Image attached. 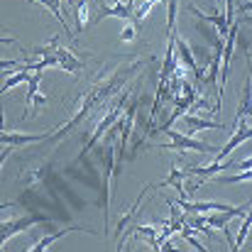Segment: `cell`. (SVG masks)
Listing matches in <instances>:
<instances>
[{"label":"cell","mask_w":252,"mask_h":252,"mask_svg":"<svg viewBox=\"0 0 252 252\" xmlns=\"http://www.w3.org/2000/svg\"><path fill=\"white\" fill-rule=\"evenodd\" d=\"M184 123L189 125V132H201V130H223L220 123L216 120H206L198 115H184Z\"/></svg>","instance_id":"5bb4252c"},{"label":"cell","mask_w":252,"mask_h":252,"mask_svg":"<svg viewBox=\"0 0 252 252\" xmlns=\"http://www.w3.org/2000/svg\"><path fill=\"white\" fill-rule=\"evenodd\" d=\"M30 52H34V54H57L62 69H64V71H71V74H79V71L84 69V62H81L71 49L59 47V37H54V39L49 42V47H32Z\"/></svg>","instance_id":"3957f363"},{"label":"cell","mask_w":252,"mask_h":252,"mask_svg":"<svg viewBox=\"0 0 252 252\" xmlns=\"http://www.w3.org/2000/svg\"><path fill=\"white\" fill-rule=\"evenodd\" d=\"M135 37H137V22L130 20V22L125 25V30L120 32V39H123V42H132Z\"/></svg>","instance_id":"603a6c76"},{"label":"cell","mask_w":252,"mask_h":252,"mask_svg":"<svg viewBox=\"0 0 252 252\" xmlns=\"http://www.w3.org/2000/svg\"><path fill=\"white\" fill-rule=\"evenodd\" d=\"M189 12H193L201 22H211V25H216V32H218V37H220V39H225V37H228V30H230V25H233V22L228 20V15H225V12H220V7H218L213 15H203L196 5H189Z\"/></svg>","instance_id":"ba28073f"},{"label":"cell","mask_w":252,"mask_h":252,"mask_svg":"<svg viewBox=\"0 0 252 252\" xmlns=\"http://www.w3.org/2000/svg\"><path fill=\"white\" fill-rule=\"evenodd\" d=\"M238 12H240V15H250L252 12V0L250 2H240V5H238Z\"/></svg>","instance_id":"cb8c5ba5"},{"label":"cell","mask_w":252,"mask_h":252,"mask_svg":"<svg viewBox=\"0 0 252 252\" xmlns=\"http://www.w3.org/2000/svg\"><path fill=\"white\" fill-rule=\"evenodd\" d=\"M39 5H44V7H49V12L59 20V25L64 27V30H69L66 27V20H64V15H62V5H59V0H37Z\"/></svg>","instance_id":"7402d4cb"},{"label":"cell","mask_w":252,"mask_h":252,"mask_svg":"<svg viewBox=\"0 0 252 252\" xmlns=\"http://www.w3.org/2000/svg\"><path fill=\"white\" fill-rule=\"evenodd\" d=\"M135 233L142 235V238H147L150 245H152V250H155L157 238H159V225H135Z\"/></svg>","instance_id":"d6986e66"},{"label":"cell","mask_w":252,"mask_h":252,"mask_svg":"<svg viewBox=\"0 0 252 252\" xmlns=\"http://www.w3.org/2000/svg\"><path fill=\"white\" fill-rule=\"evenodd\" d=\"M169 135V142L167 147L169 150H181V152H186V150H191V152H201V155H216L218 152V147H211V145H206V142H198V140H193L191 135H184V132H176L174 127H169L164 130Z\"/></svg>","instance_id":"277c9868"},{"label":"cell","mask_w":252,"mask_h":252,"mask_svg":"<svg viewBox=\"0 0 252 252\" xmlns=\"http://www.w3.org/2000/svg\"><path fill=\"white\" fill-rule=\"evenodd\" d=\"M176 57H179V62L196 76V81H206V71L198 66V62H196V57H193V49H191L189 42L181 39V37H176Z\"/></svg>","instance_id":"8992f818"},{"label":"cell","mask_w":252,"mask_h":252,"mask_svg":"<svg viewBox=\"0 0 252 252\" xmlns=\"http://www.w3.org/2000/svg\"><path fill=\"white\" fill-rule=\"evenodd\" d=\"M25 81H30V69H27V64L22 66V71H17V74H12L10 79H5V84H2V93H7L10 88L25 84Z\"/></svg>","instance_id":"ac0fdd59"},{"label":"cell","mask_w":252,"mask_h":252,"mask_svg":"<svg viewBox=\"0 0 252 252\" xmlns=\"http://www.w3.org/2000/svg\"><path fill=\"white\" fill-rule=\"evenodd\" d=\"M220 2H223V0H213V7H220Z\"/></svg>","instance_id":"484cf974"},{"label":"cell","mask_w":252,"mask_h":252,"mask_svg":"<svg viewBox=\"0 0 252 252\" xmlns=\"http://www.w3.org/2000/svg\"><path fill=\"white\" fill-rule=\"evenodd\" d=\"M2 145H5V152H2V162H5V157H7V152L10 150H15V147H25V145H37V142H47L49 140V135L47 132H42V135H22V132H2Z\"/></svg>","instance_id":"52a82bcc"},{"label":"cell","mask_w":252,"mask_h":252,"mask_svg":"<svg viewBox=\"0 0 252 252\" xmlns=\"http://www.w3.org/2000/svg\"><path fill=\"white\" fill-rule=\"evenodd\" d=\"M150 189H152V186H145V189L140 191V196L135 198V203L130 206V211H127V213H123V218H120V220H118V225H115V235H120V233L125 230V225H130V220L137 216V211H140V203H142V198H145V193H147Z\"/></svg>","instance_id":"9a60e30c"},{"label":"cell","mask_w":252,"mask_h":252,"mask_svg":"<svg viewBox=\"0 0 252 252\" xmlns=\"http://www.w3.org/2000/svg\"><path fill=\"white\" fill-rule=\"evenodd\" d=\"M243 17V22H248V25H252V15H240Z\"/></svg>","instance_id":"d4e9b609"},{"label":"cell","mask_w":252,"mask_h":252,"mask_svg":"<svg viewBox=\"0 0 252 252\" xmlns=\"http://www.w3.org/2000/svg\"><path fill=\"white\" fill-rule=\"evenodd\" d=\"M245 118H252V74L243 86V98H240V105H238V113H235V125Z\"/></svg>","instance_id":"4fadbf2b"},{"label":"cell","mask_w":252,"mask_h":252,"mask_svg":"<svg viewBox=\"0 0 252 252\" xmlns=\"http://www.w3.org/2000/svg\"><path fill=\"white\" fill-rule=\"evenodd\" d=\"M142 66H145L142 59H127V62H120L115 69L108 71V76H100L95 84L88 86L84 93L79 95V100L71 105V118H69L64 125H57L59 130L49 132V142H59V140L66 137L74 127H79L95 108H100L108 98H113L120 88H125V84H127L132 76H137Z\"/></svg>","instance_id":"6da1fadb"},{"label":"cell","mask_w":252,"mask_h":252,"mask_svg":"<svg viewBox=\"0 0 252 252\" xmlns=\"http://www.w3.org/2000/svg\"><path fill=\"white\" fill-rule=\"evenodd\" d=\"M240 181H252V169H240V174L218 176V179H216V184H240Z\"/></svg>","instance_id":"44dd1931"},{"label":"cell","mask_w":252,"mask_h":252,"mask_svg":"<svg viewBox=\"0 0 252 252\" xmlns=\"http://www.w3.org/2000/svg\"><path fill=\"white\" fill-rule=\"evenodd\" d=\"M37 223H52V220H49L47 216L32 213V216H25V218H17V220H7V223H2V230H0V243H7L12 235H17V233H22V230H27V228L37 225Z\"/></svg>","instance_id":"5b68a950"},{"label":"cell","mask_w":252,"mask_h":252,"mask_svg":"<svg viewBox=\"0 0 252 252\" xmlns=\"http://www.w3.org/2000/svg\"><path fill=\"white\" fill-rule=\"evenodd\" d=\"M39 81H42V71H34L27 81V98H25V105L27 108H42L47 105V95L39 93Z\"/></svg>","instance_id":"7c38bea8"},{"label":"cell","mask_w":252,"mask_h":252,"mask_svg":"<svg viewBox=\"0 0 252 252\" xmlns=\"http://www.w3.org/2000/svg\"><path fill=\"white\" fill-rule=\"evenodd\" d=\"M248 140H252V127H248V125H238L235 127V132H233V137L225 142V147H220L213 157H216V162H225L228 159V155L235 150V147H240L243 142H248Z\"/></svg>","instance_id":"9c48e42d"},{"label":"cell","mask_w":252,"mask_h":252,"mask_svg":"<svg viewBox=\"0 0 252 252\" xmlns=\"http://www.w3.org/2000/svg\"><path fill=\"white\" fill-rule=\"evenodd\" d=\"M84 230H88L86 225H69V228H64V230H57V233H52V235H44V238H39L30 250L32 252H44L47 248H52V243H57V240H62L64 235H69V233H84ZM88 233H93V230H88ZM95 235V233H93Z\"/></svg>","instance_id":"8fae6325"},{"label":"cell","mask_w":252,"mask_h":252,"mask_svg":"<svg viewBox=\"0 0 252 252\" xmlns=\"http://www.w3.org/2000/svg\"><path fill=\"white\" fill-rule=\"evenodd\" d=\"M49 162H42L39 167H27L22 169V174H20V184L27 189V193L34 189V186H39V184H44L47 181V174H49Z\"/></svg>","instance_id":"30bf717a"},{"label":"cell","mask_w":252,"mask_h":252,"mask_svg":"<svg viewBox=\"0 0 252 252\" xmlns=\"http://www.w3.org/2000/svg\"><path fill=\"white\" fill-rule=\"evenodd\" d=\"M74 15H76V32H81L88 22V0H76L74 2Z\"/></svg>","instance_id":"e0dca14e"},{"label":"cell","mask_w":252,"mask_h":252,"mask_svg":"<svg viewBox=\"0 0 252 252\" xmlns=\"http://www.w3.org/2000/svg\"><path fill=\"white\" fill-rule=\"evenodd\" d=\"M176 15H179V0H167V39L176 37Z\"/></svg>","instance_id":"2e32d148"},{"label":"cell","mask_w":252,"mask_h":252,"mask_svg":"<svg viewBox=\"0 0 252 252\" xmlns=\"http://www.w3.org/2000/svg\"><path fill=\"white\" fill-rule=\"evenodd\" d=\"M252 228V203H250V211H248V216H245V220H243V225H240V233H238V238H235V252L243 248V243L248 240V233H250Z\"/></svg>","instance_id":"ffe728a7"},{"label":"cell","mask_w":252,"mask_h":252,"mask_svg":"<svg viewBox=\"0 0 252 252\" xmlns=\"http://www.w3.org/2000/svg\"><path fill=\"white\" fill-rule=\"evenodd\" d=\"M130 93H132V88H125V93H120V95L115 98V103L110 105V110H108V113H105V115L98 120V125L93 127V132H91V137H88L86 147L79 152L76 162L86 159V155H88V152H91V150H93V147H95V145H98V142H100L105 135H108V130H110V127H113L118 120H120V115H123V110H125V103H127V95H130Z\"/></svg>","instance_id":"7a4b0ae2"}]
</instances>
